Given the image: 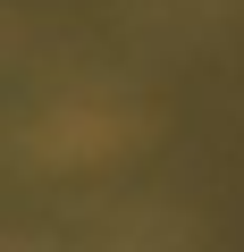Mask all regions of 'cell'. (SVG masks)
Returning <instances> with one entry per match:
<instances>
[{
    "label": "cell",
    "mask_w": 244,
    "mask_h": 252,
    "mask_svg": "<svg viewBox=\"0 0 244 252\" xmlns=\"http://www.w3.org/2000/svg\"><path fill=\"white\" fill-rule=\"evenodd\" d=\"M118 135H127V118L101 101H76L51 126H34V143H51V160H101V152H118Z\"/></svg>",
    "instance_id": "obj_1"
}]
</instances>
